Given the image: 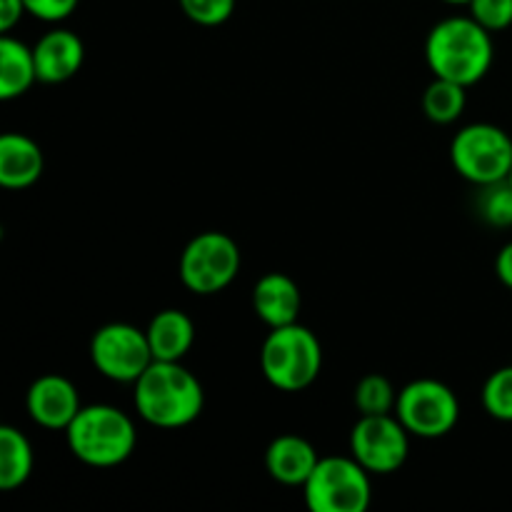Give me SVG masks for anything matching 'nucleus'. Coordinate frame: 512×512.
I'll return each mask as SVG.
<instances>
[{"label":"nucleus","mask_w":512,"mask_h":512,"mask_svg":"<svg viewBox=\"0 0 512 512\" xmlns=\"http://www.w3.org/2000/svg\"><path fill=\"white\" fill-rule=\"evenodd\" d=\"M180 10L193 20L195 25L203 28H215L230 20L235 10V0H178Z\"/></svg>","instance_id":"nucleus-23"},{"label":"nucleus","mask_w":512,"mask_h":512,"mask_svg":"<svg viewBox=\"0 0 512 512\" xmlns=\"http://www.w3.org/2000/svg\"><path fill=\"white\" fill-rule=\"evenodd\" d=\"M443 3H448V5H468L470 0H443Z\"/></svg>","instance_id":"nucleus-28"},{"label":"nucleus","mask_w":512,"mask_h":512,"mask_svg":"<svg viewBox=\"0 0 512 512\" xmlns=\"http://www.w3.org/2000/svg\"><path fill=\"white\" fill-rule=\"evenodd\" d=\"M455 173L473 185L508 180L512 173V138L493 123H470L450 143Z\"/></svg>","instance_id":"nucleus-6"},{"label":"nucleus","mask_w":512,"mask_h":512,"mask_svg":"<svg viewBox=\"0 0 512 512\" xmlns=\"http://www.w3.org/2000/svg\"><path fill=\"white\" fill-rule=\"evenodd\" d=\"M475 210L490 228H512V183L498 180V183L480 185Z\"/></svg>","instance_id":"nucleus-21"},{"label":"nucleus","mask_w":512,"mask_h":512,"mask_svg":"<svg viewBox=\"0 0 512 512\" xmlns=\"http://www.w3.org/2000/svg\"><path fill=\"white\" fill-rule=\"evenodd\" d=\"M353 403L360 415H388L395 413L398 405V390L393 388L385 375L370 373L358 380L353 393Z\"/></svg>","instance_id":"nucleus-20"},{"label":"nucleus","mask_w":512,"mask_h":512,"mask_svg":"<svg viewBox=\"0 0 512 512\" xmlns=\"http://www.w3.org/2000/svg\"><path fill=\"white\" fill-rule=\"evenodd\" d=\"M485 413L500 423H512V365L498 368L483 385Z\"/></svg>","instance_id":"nucleus-22"},{"label":"nucleus","mask_w":512,"mask_h":512,"mask_svg":"<svg viewBox=\"0 0 512 512\" xmlns=\"http://www.w3.org/2000/svg\"><path fill=\"white\" fill-rule=\"evenodd\" d=\"M468 8L470 15L490 33H500L512 25V0H470Z\"/></svg>","instance_id":"nucleus-24"},{"label":"nucleus","mask_w":512,"mask_h":512,"mask_svg":"<svg viewBox=\"0 0 512 512\" xmlns=\"http://www.w3.org/2000/svg\"><path fill=\"white\" fill-rule=\"evenodd\" d=\"M240 248L230 235L208 230L180 253V283L195 295L223 293L240 273Z\"/></svg>","instance_id":"nucleus-7"},{"label":"nucleus","mask_w":512,"mask_h":512,"mask_svg":"<svg viewBox=\"0 0 512 512\" xmlns=\"http://www.w3.org/2000/svg\"><path fill=\"white\" fill-rule=\"evenodd\" d=\"M140 418L160 430L188 428L205 408L203 383L180 360H153L133 383Z\"/></svg>","instance_id":"nucleus-1"},{"label":"nucleus","mask_w":512,"mask_h":512,"mask_svg":"<svg viewBox=\"0 0 512 512\" xmlns=\"http://www.w3.org/2000/svg\"><path fill=\"white\" fill-rule=\"evenodd\" d=\"M145 335L155 360H183L195 343V325L183 310L165 308L153 315Z\"/></svg>","instance_id":"nucleus-16"},{"label":"nucleus","mask_w":512,"mask_h":512,"mask_svg":"<svg viewBox=\"0 0 512 512\" xmlns=\"http://www.w3.org/2000/svg\"><path fill=\"white\" fill-rule=\"evenodd\" d=\"M25 13V0H0V30L10 33Z\"/></svg>","instance_id":"nucleus-26"},{"label":"nucleus","mask_w":512,"mask_h":512,"mask_svg":"<svg viewBox=\"0 0 512 512\" xmlns=\"http://www.w3.org/2000/svg\"><path fill=\"white\" fill-rule=\"evenodd\" d=\"M260 370L280 393H300L320 378L323 345L300 323L273 328L260 348Z\"/></svg>","instance_id":"nucleus-4"},{"label":"nucleus","mask_w":512,"mask_h":512,"mask_svg":"<svg viewBox=\"0 0 512 512\" xmlns=\"http://www.w3.org/2000/svg\"><path fill=\"white\" fill-rule=\"evenodd\" d=\"M68 448L90 468H115L135 453L138 430L115 405H83L65 430Z\"/></svg>","instance_id":"nucleus-3"},{"label":"nucleus","mask_w":512,"mask_h":512,"mask_svg":"<svg viewBox=\"0 0 512 512\" xmlns=\"http://www.w3.org/2000/svg\"><path fill=\"white\" fill-rule=\"evenodd\" d=\"M318 460V450L308 440L290 433L278 435L265 450V468H268L270 478L288 488H303Z\"/></svg>","instance_id":"nucleus-14"},{"label":"nucleus","mask_w":512,"mask_h":512,"mask_svg":"<svg viewBox=\"0 0 512 512\" xmlns=\"http://www.w3.org/2000/svg\"><path fill=\"white\" fill-rule=\"evenodd\" d=\"M493 33L473 15H453L433 25L425 40V60L435 78L470 85L480 83L493 65Z\"/></svg>","instance_id":"nucleus-2"},{"label":"nucleus","mask_w":512,"mask_h":512,"mask_svg":"<svg viewBox=\"0 0 512 512\" xmlns=\"http://www.w3.org/2000/svg\"><path fill=\"white\" fill-rule=\"evenodd\" d=\"M25 408L30 420L45 430H68L80 413V393L63 375H40L25 395Z\"/></svg>","instance_id":"nucleus-11"},{"label":"nucleus","mask_w":512,"mask_h":512,"mask_svg":"<svg viewBox=\"0 0 512 512\" xmlns=\"http://www.w3.org/2000/svg\"><path fill=\"white\" fill-rule=\"evenodd\" d=\"M468 105V88L453 80L435 78L423 93V110L428 120L438 125H450L460 120Z\"/></svg>","instance_id":"nucleus-19"},{"label":"nucleus","mask_w":512,"mask_h":512,"mask_svg":"<svg viewBox=\"0 0 512 512\" xmlns=\"http://www.w3.org/2000/svg\"><path fill=\"white\" fill-rule=\"evenodd\" d=\"M33 55L40 83L58 85L80 73L85 63V45L73 30L55 28L33 45Z\"/></svg>","instance_id":"nucleus-12"},{"label":"nucleus","mask_w":512,"mask_h":512,"mask_svg":"<svg viewBox=\"0 0 512 512\" xmlns=\"http://www.w3.org/2000/svg\"><path fill=\"white\" fill-rule=\"evenodd\" d=\"M395 415L410 435L423 440H438L453 433L460 420V400L445 383L420 378L398 393Z\"/></svg>","instance_id":"nucleus-8"},{"label":"nucleus","mask_w":512,"mask_h":512,"mask_svg":"<svg viewBox=\"0 0 512 512\" xmlns=\"http://www.w3.org/2000/svg\"><path fill=\"white\" fill-rule=\"evenodd\" d=\"M33 473V445L13 425L0 428V488L15 490Z\"/></svg>","instance_id":"nucleus-18"},{"label":"nucleus","mask_w":512,"mask_h":512,"mask_svg":"<svg viewBox=\"0 0 512 512\" xmlns=\"http://www.w3.org/2000/svg\"><path fill=\"white\" fill-rule=\"evenodd\" d=\"M45 155L33 138L23 133H5L0 138V185L8 190H25L40 180Z\"/></svg>","instance_id":"nucleus-15"},{"label":"nucleus","mask_w":512,"mask_h":512,"mask_svg":"<svg viewBox=\"0 0 512 512\" xmlns=\"http://www.w3.org/2000/svg\"><path fill=\"white\" fill-rule=\"evenodd\" d=\"M145 330L130 323H108L90 340V363L113 383H135L153 365Z\"/></svg>","instance_id":"nucleus-9"},{"label":"nucleus","mask_w":512,"mask_h":512,"mask_svg":"<svg viewBox=\"0 0 512 512\" xmlns=\"http://www.w3.org/2000/svg\"><path fill=\"white\" fill-rule=\"evenodd\" d=\"M80 0H25V10L43 23H60L70 18Z\"/></svg>","instance_id":"nucleus-25"},{"label":"nucleus","mask_w":512,"mask_h":512,"mask_svg":"<svg viewBox=\"0 0 512 512\" xmlns=\"http://www.w3.org/2000/svg\"><path fill=\"white\" fill-rule=\"evenodd\" d=\"M410 453V433L398 415H360L350 430V455L370 475L398 473Z\"/></svg>","instance_id":"nucleus-10"},{"label":"nucleus","mask_w":512,"mask_h":512,"mask_svg":"<svg viewBox=\"0 0 512 512\" xmlns=\"http://www.w3.org/2000/svg\"><path fill=\"white\" fill-rule=\"evenodd\" d=\"M303 495L313 512H365L373 503V483L353 455H328L305 480Z\"/></svg>","instance_id":"nucleus-5"},{"label":"nucleus","mask_w":512,"mask_h":512,"mask_svg":"<svg viewBox=\"0 0 512 512\" xmlns=\"http://www.w3.org/2000/svg\"><path fill=\"white\" fill-rule=\"evenodd\" d=\"M510 183H512V173H510Z\"/></svg>","instance_id":"nucleus-29"},{"label":"nucleus","mask_w":512,"mask_h":512,"mask_svg":"<svg viewBox=\"0 0 512 512\" xmlns=\"http://www.w3.org/2000/svg\"><path fill=\"white\" fill-rule=\"evenodd\" d=\"M303 295L298 283L285 273H265L253 288V310L270 330L298 323Z\"/></svg>","instance_id":"nucleus-13"},{"label":"nucleus","mask_w":512,"mask_h":512,"mask_svg":"<svg viewBox=\"0 0 512 512\" xmlns=\"http://www.w3.org/2000/svg\"><path fill=\"white\" fill-rule=\"evenodd\" d=\"M495 275H498L505 288L512 290V240L500 248L498 258H495Z\"/></svg>","instance_id":"nucleus-27"},{"label":"nucleus","mask_w":512,"mask_h":512,"mask_svg":"<svg viewBox=\"0 0 512 512\" xmlns=\"http://www.w3.org/2000/svg\"><path fill=\"white\" fill-rule=\"evenodd\" d=\"M33 83H38L33 48L5 33L0 38V98H20L28 93Z\"/></svg>","instance_id":"nucleus-17"}]
</instances>
